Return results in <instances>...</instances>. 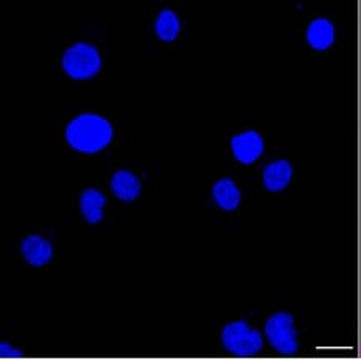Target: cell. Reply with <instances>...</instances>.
<instances>
[{
  "instance_id": "6da1fadb",
  "label": "cell",
  "mask_w": 361,
  "mask_h": 360,
  "mask_svg": "<svg viewBox=\"0 0 361 360\" xmlns=\"http://www.w3.org/2000/svg\"><path fill=\"white\" fill-rule=\"evenodd\" d=\"M67 140L82 154H95L112 140L114 131L109 120L95 114H82L68 124Z\"/></svg>"
},
{
  "instance_id": "7a4b0ae2",
  "label": "cell",
  "mask_w": 361,
  "mask_h": 360,
  "mask_svg": "<svg viewBox=\"0 0 361 360\" xmlns=\"http://www.w3.org/2000/svg\"><path fill=\"white\" fill-rule=\"evenodd\" d=\"M62 66L72 78L85 80L94 77L102 67V59L99 50L90 44H75L62 57Z\"/></svg>"
},
{
  "instance_id": "3957f363",
  "label": "cell",
  "mask_w": 361,
  "mask_h": 360,
  "mask_svg": "<svg viewBox=\"0 0 361 360\" xmlns=\"http://www.w3.org/2000/svg\"><path fill=\"white\" fill-rule=\"evenodd\" d=\"M221 342L228 352L247 357V355L258 354L263 347L262 334L258 330H253L247 322L238 320L231 322L221 332Z\"/></svg>"
},
{
  "instance_id": "277c9868",
  "label": "cell",
  "mask_w": 361,
  "mask_h": 360,
  "mask_svg": "<svg viewBox=\"0 0 361 360\" xmlns=\"http://www.w3.org/2000/svg\"><path fill=\"white\" fill-rule=\"evenodd\" d=\"M265 332L271 347L281 354H295L298 350L296 330L293 327V317L286 312H279L267 320Z\"/></svg>"
},
{
  "instance_id": "5b68a950",
  "label": "cell",
  "mask_w": 361,
  "mask_h": 360,
  "mask_svg": "<svg viewBox=\"0 0 361 360\" xmlns=\"http://www.w3.org/2000/svg\"><path fill=\"white\" fill-rule=\"evenodd\" d=\"M231 150L242 164H253L263 152V138L258 132H243L231 138Z\"/></svg>"
},
{
  "instance_id": "8992f818",
  "label": "cell",
  "mask_w": 361,
  "mask_h": 360,
  "mask_svg": "<svg viewBox=\"0 0 361 360\" xmlns=\"http://www.w3.org/2000/svg\"><path fill=\"white\" fill-rule=\"evenodd\" d=\"M22 253L30 265H45L52 258V244L40 235H30L22 242Z\"/></svg>"
},
{
  "instance_id": "52a82bcc",
  "label": "cell",
  "mask_w": 361,
  "mask_h": 360,
  "mask_svg": "<svg viewBox=\"0 0 361 360\" xmlns=\"http://www.w3.org/2000/svg\"><path fill=\"white\" fill-rule=\"evenodd\" d=\"M293 169L286 160H276V162L268 164L263 170V184L270 192H280L288 186Z\"/></svg>"
},
{
  "instance_id": "ba28073f",
  "label": "cell",
  "mask_w": 361,
  "mask_h": 360,
  "mask_svg": "<svg viewBox=\"0 0 361 360\" xmlns=\"http://www.w3.org/2000/svg\"><path fill=\"white\" fill-rule=\"evenodd\" d=\"M112 191L120 200L130 202L140 196L142 184L135 175L128 170H118L112 177Z\"/></svg>"
},
{
  "instance_id": "9c48e42d",
  "label": "cell",
  "mask_w": 361,
  "mask_h": 360,
  "mask_svg": "<svg viewBox=\"0 0 361 360\" xmlns=\"http://www.w3.org/2000/svg\"><path fill=\"white\" fill-rule=\"evenodd\" d=\"M308 44L317 50H325L331 47L333 40H335V29L328 18H317L310 24L307 30Z\"/></svg>"
},
{
  "instance_id": "30bf717a",
  "label": "cell",
  "mask_w": 361,
  "mask_h": 360,
  "mask_svg": "<svg viewBox=\"0 0 361 360\" xmlns=\"http://www.w3.org/2000/svg\"><path fill=\"white\" fill-rule=\"evenodd\" d=\"M107 202L105 196L95 188H89L80 197V210L87 222L97 224L104 219V205Z\"/></svg>"
},
{
  "instance_id": "8fae6325",
  "label": "cell",
  "mask_w": 361,
  "mask_h": 360,
  "mask_svg": "<svg viewBox=\"0 0 361 360\" xmlns=\"http://www.w3.org/2000/svg\"><path fill=\"white\" fill-rule=\"evenodd\" d=\"M214 197L221 209L235 210L240 204V191L231 179H221L214 186Z\"/></svg>"
},
{
  "instance_id": "7c38bea8",
  "label": "cell",
  "mask_w": 361,
  "mask_h": 360,
  "mask_svg": "<svg viewBox=\"0 0 361 360\" xmlns=\"http://www.w3.org/2000/svg\"><path fill=\"white\" fill-rule=\"evenodd\" d=\"M178 30H180V20L177 13L172 11L160 12V16L155 22L157 35H159L161 40H165V42H170V40H173L175 37L178 35Z\"/></svg>"
},
{
  "instance_id": "4fadbf2b",
  "label": "cell",
  "mask_w": 361,
  "mask_h": 360,
  "mask_svg": "<svg viewBox=\"0 0 361 360\" xmlns=\"http://www.w3.org/2000/svg\"><path fill=\"white\" fill-rule=\"evenodd\" d=\"M22 350H13L11 345L2 342V357H20Z\"/></svg>"
}]
</instances>
